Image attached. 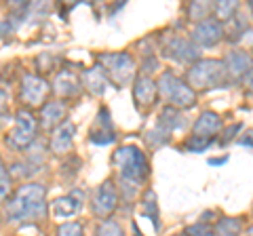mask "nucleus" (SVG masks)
<instances>
[{
    "instance_id": "obj_1",
    "label": "nucleus",
    "mask_w": 253,
    "mask_h": 236,
    "mask_svg": "<svg viewBox=\"0 0 253 236\" xmlns=\"http://www.w3.org/2000/svg\"><path fill=\"white\" fill-rule=\"evenodd\" d=\"M46 186L42 184H26L17 188L4 204V215L13 224L21 222H38L46 215Z\"/></svg>"
},
{
    "instance_id": "obj_2",
    "label": "nucleus",
    "mask_w": 253,
    "mask_h": 236,
    "mask_svg": "<svg viewBox=\"0 0 253 236\" xmlns=\"http://www.w3.org/2000/svg\"><path fill=\"white\" fill-rule=\"evenodd\" d=\"M112 164L118 171V182H126L133 186H141L150 173V164L144 150L133 144L116 148L112 156Z\"/></svg>"
},
{
    "instance_id": "obj_3",
    "label": "nucleus",
    "mask_w": 253,
    "mask_h": 236,
    "mask_svg": "<svg viewBox=\"0 0 253 236\" xmlns=\"http://www.w3.org/2000/svg\"><path fill=\"white\" fill-rule=\"evenodd\" d=\"M97 66L104 70L110 84L116 89L135 82V59L131 53L118 51V53H99L97 55Z\"/></svg>"
},
{
    "instance_id": "obj_4",
    "label": "nucleus",
    "mask_w": 253,
    "mask_h": 236,
    "mask_svg": "<svg viewBox=\"0 0 253 236\" xmlns=\"http://www.w3.org/2000/svg\"><path fill=\"white\" fill-rule=\"evenodd\" d=\"M228 80V70L221 59H199L188 68L186 82L192 89H215Z\"/></svg>"
},
{
    "instance_id": "obj_5",
    "label": "nucleus",
    "mask_w": 253,
    "mask_h": 236,
    "mask_svg": "<svg viewBox=\"0 0 253 236\" xmlns=\"http://www.w3.org/2000/svg\"><path fill=\"white\" fill-rule=\"evenodd\" d=\"M156 84H158V95L167 101V106L171 108L188 110L196 104V91L186 80H181L179 76L169 72V70H165L161 74Z\"/></svg>"
},
{
    "instance_id": "obj_6",
    "label": "nucleus",
    "mask_w": 253,
    "mask_h": 236,
    "mask_svg": "<svg viewBox=\"0 0 253 236\" xmlns=\"http://www.w3.org/2000/svg\"><path fill=\"white\" fill-rule=\"evenodd\" d=\"M38 122L36 116L30 110L21 108L15 114V129L6 135V144L15 150H28V148L36 141V131H38Z\"/></svg>"
},
{
    "instance_id": "obj_7",
    "label": "nucleus",
    "mask_w": 253,
    "mask_h": 236,
    "mask_svg": "<svg viewBox=\"0 0 253 236\" xmlns=\"http://www.w3.org/2000/svg\"><path fill=\"white\" fill-rule=\"evenodd\" d=\"M53 91V86L49 84V80L38 74H23L21 76V86H19V95L21 101L28 108H41L42 104H46V97Z\"/></svg>"
},
{
    "instance_id": "obj_8",
    "label": "nucleus",
    "mask_w": 253,
    "mask_h": 236,
    "mask_svg": "<svg viewBox=\"0 0 253 236\" xmlns=\"http://www.w3.org/2000/svg\"><path fill=\"white\" fill-rule=\"evenodd\" d=\"M118 190L112 179H106L104 184H99L95 188V192L91 196V213L95 217H101V219H108L110 215L118 209Z\"/></svg>"
},
{
    "instance_id": "obj_9",
    "label": "nucleus",
    "mask_w": 253,
    "mask_h": 236,
    "mask_svg": "<svg viewBox=\"0 0 253 236\" xmlns=\"http://www.w3.org/2000/svg\"><path fill=\"white\" fill-rule=\"evenodd\" d=\"M165 57H169L177 64H196L199 61V46L192 42V38L186 36H169L163 44Z\"/></svg>"
},
{
    "instance_id": "obj_10",
    "label": "nucleus",
    "mask_w": 253,
    "mask_h": 236,
    "mask_svg": "<svg viewBox=\"0 0 253 236\" xmlns=\"http://www.w3.org/2000/svg\"><path fill=\"white\" fill-rule=\"evenodd\" d=\"M133 99H135V106L141 112H148L150 108L156 104L158 99V84L156 80H152L150 76L141 74L135 78L133 82Z\"/></svg>"
},
{
    "instance_id": "obj_11",
    "label": "nucleus",
    "mask_w": 253,
    "mask_h": 236,
    "mask_svg": "<svg viewBox=\"0 0 253 236\" xmlns=\"http://www.w3.org/2000/svg\"><path fill=\"white\" fill-rule=\"evenodd\" d=\"M221 38H224V26L215 17L196 23L192 30V42L196 46H215Z\"/></svg>"
},
{
    "instance_id": "obj_12",
    "label": "nucleus",
    "mask_w": 253,
    "mask_h": 236,
    "mask_svg": "<svg viewBox=\"0 0 253 236\" xmlns=\"http://www.w3.org/2000/svg\"><path fill=\"white\" fill-rule=\"evenodd\" d=\"M53 91L63 99H74L81 95L83 80L72 70H59V72L53 76Z\"/></svg>"
},
{
    "instance_id": "obj_13",
    "label": "nucleus",
    "mask_w": 253,
    "mask_h": 236,
    "mask_svg": "<svg viewBox=\"0 0 253 236\" xmlns=\"http://www.w3.org/2000/svg\"><path fill=\"white\" fill-rule=\"evenodd\" d=\"M114 139L116 135L112 127V116H110L108 108H99L97 116H95V127H91L89 131V141L97 146H106V144H112Z\"/></svg>"
},
{
    "instance_id": "obj_14",
    "label": "nucleus",
    "mask_w": 253,
    "mask_h": 236,
    "mask_svg": "<svg viewBox=\"0 0 253 236\" xmlns=\"http://www.w3.org/2000/svg\"><path fill=\"white\" fill-rule=\"evenodd\" d=\"M74 137H76V127L74 122H61L57 129H53L51 139H49V150L53 154H68L74 148Z\"/></svg>"
},
{
    "instance_id": "obj_15",
    "label": "nucleus",
    "mask_w": 253,
    "mask_h": 236,
    "mask_svg": "<svg viewBox=\"0 0 253 236\" xmlns=\"http://www.w3.org/2000/svg\"><path fill=\"white\" fill-rule=\"evenodd\" d=\"M68 116V104L61 99L55 101H46V104L41 108V127L42 129H57L61 122H66Z\"/></svg>"
},
{
    "instance_id": "obj_16",
    "label": "nucleus",
    "mask_w": 253,
    "mask_h": 236,
    "mask_svg": "<svg viewBox=\"0 0 253 236\" xmlns=\"http://www.w3.org/2000/svg\"><path fill=\"white\" fill-rule=\"evenodd\" d=\"M81 204H83V196L81 192H72V194H66V196H59L55 198L49 207H51V213L55 219H68V217H74L78 211H81Z\"/></svg>"
},
{
    "instance_id": "obj_17",
    "label": "nucleus",
    "mask_w": 253,
    "mask_h": 236,
    "mask_svg": "<svg viewBox=\"0 0 253 236\" xmlns=\"http://www.w3.org/2000/svg\"><path fill=\"white\" fill-rule=\"evenodd\" d=\"M81 80H83L84 89L89 91L91 95H95V97L104 95L106 89L110 86L108 76H106V72H104V70H101L99 66H93V68H89V70H84V72L81 74Z\"/></svg>"
},
{
    "instance_id": "obj_18",
    "label": "nucleus",
    "mask_w": 253,
    "mask_h": 236,
    "mask_svg": "<svg viewBox=\"0 0 253 236\" xmlns=\"http://www.w3.org/2000/svg\"><path fill=\"white\" fill-rule=\"evenodd\" d=\"M226 70H228V76L232 78H243V76H249V72L253 70V59L249 53L245 51H232L226 55L224 59Z\"/></svg>"
},
{
    "instance_id": "obj_19",
    "label": "nucleus",
    "mask_w": 253,
    "mask_h": 236,
    "mask_svg": "<svg viewBox=\"0 0 253 236\" xmlns=\"http://www.w3.org/2000/svg\"><path fill=\"white\" fill-rule=\"evenodd\" d=\"M221 129V118L215 112H203L196 118L194 127H192V135L196 137H213L215 133Z\"/></svg>"
},
{
    "instance_id": "obj_20",
    "label": "nucleus",
    "mask_w": 253,
    "mask_h": 236,
    "mask_svg": "<svg viewBox=\"0 0 253 236\" xmlns=\"http://www.w3.org/2000/svg\"><path fill=\"white\" fill-rule=\"evenodd\" d=\"M158 129H163L165 133H171L175 129H181L184 127V116H181V112L177 108H171V106H165L161 116H158V122H156Z\"/></svg>"
},
{
    "instance_id": "obj_21",
    "label": "nucleus",
    "mask_w": 253,
    "mask_h": 236,
    "mask_svg": "<svg viewBox=\"0 0 253 236\" xmlns=\"http://www.w3.org/2000/svg\"><path fill=\"white\" fill-rule=\"evenodd\" d=\"M141 215L148 217L150 222L154 224V230H161V224H158V204H156V194L154 190H146L144 200H141Z\"/></svg>"
},
{
    "instance_id": "obj_22",
    "label": "nucleus",
    "mask_w": 253,
    "mask_h": 236,
    "mask_svg": "<svg viewBox=\"0 0 253 236\" xmlns=\"http://www.w3.org/2000/svg\"><path fill=\"white\" fill-rule=\"evenodd\" d=\"M241 219L239 217H224L213 226V236H239Z\"/></svg>"
},
{
    "instance_id": "obj_23",
    "label": "nucleus",
    "mask_w": 253,
    "mask_h": 236,
    "mask_svg": "<svg viewBox=\"0 0 253 236\" xmlns=\"http://www.w3.org/2000/svg\"><path fill=\"white\" fill-rule=\"evenodd\" d=\"M236 9H239V2H226V0H219V2L213 4V17H215L219 23L232 21Z\"/></svg>"
},
{
    "instance_id": "obj_24",
    "label": "nucleus",
    "mask_w": 253,
    "mask_h": 236,
    "mask_svg": "<svg viewBox=\"0 0 253 236\" xmlns=\"http://www.w3.org/2000/svg\"><path fill=\"white\" fill-rule=\"evenodd\" d=\"M95 236H125L121 224L116 222V219L108 217V219H101L95 228Z\"/></svg>"
},
{
    "instance_id": "obj_25",
    "label": "nucleus",
    "mask_w": 253,
    "mask_h": 236,
    "mask_svg": "<svg viewBox=\"0 0 253 236\" xmlns=\"http://www.w3.org/2000/svg\"><path fill=\"white\" fill-rule=\"evenodd\" d=\"M211 13H213V6L209 2H192L188 6V17L192 21H196V23L209 19Z\"/></svg>"
},
{
    "instance_id": "obj_26",
    "label": "nucleus",
    "mask_w": 253,
    "mask_h": 236,
    "mask_svg": "<svg viewBox=\"0 0 253 236\" xmlns=\"http://www.w3.org/2000/svg\"><path fill=\"white\" fill-rule=\"evenodd\" d=\"M13 190V179H11V171H6L4 162L0 160V200H4L6 196Z\"/></svg>"
},
{
    "instance_id": "obj_27",
    "label": "nucleus",
    "mask_w": 253,
    "mask_h": 236,
    "mask_svg": "<svg viewBox=\"0 0 253 236\" xmlns=\"http://www.w3.org/2000/svg\"><path fill=\"white\" fill-rule=\"evenodd\" d=\"M213 141H215L213 137H196V135H192V137H188L186 148L190 152H205L213 144Z\"/></svg>"
},
{
    "instance_id": "obj_28",
    "label": "nucleus",
    "mask_w": 253,
    "mask_h": 236,
    "mask_svg": "<svg viewBox=\"0 0 253 236\" xmlns=\"http://www.w3.org/2000/svg\"><path fill=\"white\" fill-rule=\"evenodd\" d=\"M57 236H84V226L81 222H66L59 226Z\"/></svg>"
},
{
    "instance_id": "obj_29",
    "label": "nucleus",
    "mask_w": 253,
    "mask_h": 236,
    "mask_svg": "<svg viewBox=\"0 0 253 236\" xmlns=\"http://www.w3.org/2000/svg\"><path fill=\"white\" fill-rule=\"evenodd\" d=\"M184 234L186 236H213V228L209 224H205V222H199L194 226H188Z\"/></svg>"
},
{
    "instance_id": "obj_30",
    "label": "nucleus",
    "mask_w": 253,
    "mask_h": 236,
    "mask_svg": "<svg viewBox=\"0 0 253 236\" xmlns=\"http://www.w3.org/2000/svg\"><path fill=\"white\" fill-rule=\"evenodd\" d=\"M11 104V91H9V84L4 80H0V112H6Z\"/></svg>"
},
{
    "instance_id": "obj_31",
    "label": "nucleus",
    "mask_w": 253,
    "mask_h": 236,
    "mask_svg": "<svg viewBox=\"0 0 253 236\" xmlns=\"http://www.w3.org/2000/svg\"><path fill=\"white\" fill-rule=\"evenodd\" d=\"M239 129H241V124H234V127H230V129H228V131L224 133V139H221V144H228V141L232 139V135H234V133L239 131Z\"/></svg>"
},
{
    "instance_id": "obj_32",
    "label": "nucleus",
    "mask_w": 253,
    "mask_h": 236,
    "mask_svg": "<svg viewBox=\"0 0 253 236\" xmlns=\"http://www.w3.org/2000/svg\"><path fill=\"white\" fill-rule=\"evenodd\" d=\"M241 144H243V146H251V148H253V129L245 133L243 139H241Z\"/></svg>"
},
{
    "instance_id": "obj_33",
    "label": "nucleus",
    "mask_w": 253,
    "mask_h": 236,
    "mask_svg": "<svg viewBox=\"0 0 253 236\" xmlns=\"http://www.w3.org/2000/svg\"><path fill=\"white\" fill-rule=\"evenodd\" d=\"M228 160V156H224V158H211L209 164H221V162H226Z\"/></svg>"
},
{
    "instance_id": "obj_34",
    "label": "nucleus",
    "mask_w": 253,
    "mask_h": 236,
    "mask_svg": "<svg viewBox=\"0 0 253 236\" xmlns=\"http://www.w3.org/2000/svg\"><path fill=\"white\" fill-rule=\"evenodd\" d=\"M247 84H249L251 89H253V70H251V72H249V76H247Z\"/></svg>"
},
{
    "instance_id": "obj_35",
    "label": "nucleus",
    "mask_w": 253,
    "mask_h": 236,
    "mask_svg": "<svg viewBox=\"0 0 253 236\" xmlns=\"http://www.w3.org/2000/svg\"><path fill=\"white\" fill-rule=\"evenodd\" d=\"M247 236H253V226H251L249 230H247Z\"/></svg>"
},
{
    "instance_id": "obj_36",
    "label": "nucleus",
    "mask_w": 253,
    "mask_h": 236,
    "mask_svg": "<svg viewBox=\"0 0 253 236\" xmlns=\"http://www.w3.org/2000/svg\"><path fill=\"white\" fill-rule=\"evenodd\" d=\"M251 13H253V2H251Z\"/></svg>"
}]
</instances>
